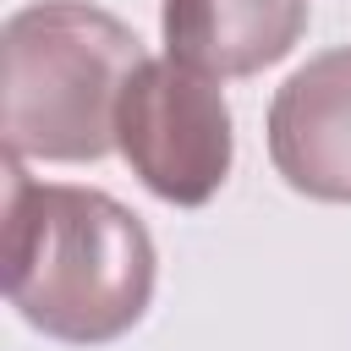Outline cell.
I'll use <instances>...</instances> for the list:
<instances>
[{
  "mask_svg": "<svg viewBox=\"0 0 351 351\" xmlns=\"http://www.w3.org/2000/svg\"><path fill=\"white\" fill-rule=\"evenodd\" d=\"M5 302L60 346H110L154 302L159 252L148 225L99 186L33 181L5 159Z\"/></svg>",
  "mask_w": 351,
  "mask_h": 351,
  "instance_id": "cell-1",
  "label": "cell"
},
{
  "mask_svg": "<svg viewBox=\"0 0 351 351\" xmlns=\"http://www.w3.org/2000/svg\"><path fill=\"white\" fill-rule=\"evenodd\" d=\"M137 33L88 0H33L0 27L5 159L93 165L115 148V110L143 66Z\"/></svg>",
  "mask_w": 351,
  "mask_h": 351,
  "instance_id": "cell-2",
  "label": "cell"
},
{
  "mask_svg": "<svg viewBox=\"0 0 351 351\" xmlns=\"http://www.w3.org/2000/svg\"><path fill=\"white\" fill-rule=\"evenodd\" d=\"M115 148L159 203L203 208L230 176L236 121L214 77L165 55L132 71L115 110Z\"/></svg>",
  "mask_w": 351,
  "mask_h": 351,
  "instance_id": "cell-3",
  "label": "cell"
},
{
  "mask_svg": "<svg viewBox=\"0 0 351 351\" xmlns=\"http://www.w3.org/2000/svg\"><path fill=\"white\" fill-rule=\"evenodd\" d=\"M269 159L313 203H351V44L296 66L269 104Z\"/></svg>",
  "mask_w": 351,
  "mask_h": 351,
  "instance_id": "cell-4",
  "label": "cell"
},
{
  "mask_svg": "<svg viewBox=\"0 0 351 351\" xmlns=\"http://www.w3.org/2000/svg\"><path fill=\"white\" fill-rule=\"evenodd\" d=\"M307 11L313 0H165L159 27L181 66L225 82L280 66L307 33Z\"/></svg>",
  "mask_w": 351,
  "mask_h": 351,
  "instance_id": "cell-5",
  "label": "cell"
}]
</instances>
